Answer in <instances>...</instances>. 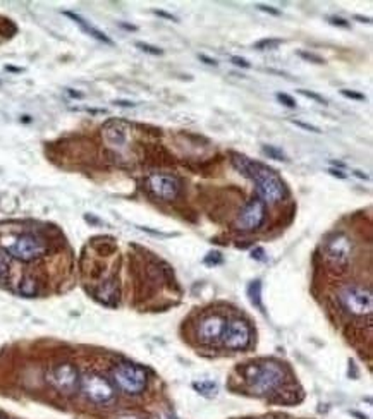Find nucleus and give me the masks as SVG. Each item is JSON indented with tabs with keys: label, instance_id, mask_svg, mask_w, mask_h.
Here are the masks:
<instances>
[{
	"label": "nucleus",
	"instance_id": "obj_1",
	"mask_svg": "<svg viewBox=\"0 0 373 419\" xmlns=\"http://www.w3.org/2000/svg\"><path fill=\"white\" fill-rule=\"evenodd\" d=\"M232 165L238 172L255 182L258 194L262 196V201L277 203L281 201L286 194V186L282 179L279 177L277 172L265 167L263 163L253 162L244 155H232Z\"/></svg>",
	"mask_w": 373,
	"mask_h": 419
},
{
	"label": "nucleus",
	"instance_id": "obj_2",
	"mask_svg": "<svg viewBox=\"0 0 373 419\" xmlns=\"http://www.w3.org/2000/svg\"><path fill=\"white\" fill-rule=\"evenodd\" d=\"M248 380L251 382V389L256 394L265 395L277 390L284 382V368L279 363L269 361L262 363L258 366H250Z\"/></svg>",
	"mask_w": 373,
	"mask_h": 419
},
{
	"label": "nucleus",
	"instance_id": "obj_3",
	"mask_svg": "<svg viewBox=\"0 0 373 419\" xmlns=\"http://www.w3.org/2000/svg\"><path fill=\"white\" fill-rule=\"evenodd\" d=\"M4 248L11 256L21 261H33L44 256L46 251L45 242L33 234H21V236L9 239V241H4Z\"/></svg>",
	"mask_w": 373,
	"mask_h": 419
},
{
	"label": "nucleus",
	"instance_id": "obj_4",
	"mask_svg": "<svg viewBox=\"0 0 373 419\" xmlns=\"http://www.w3.org/2000/svg\"><path fill=\"white\" fill-rule=\"evenodd\" d=\"M114 380L120 390H124L129 395H138L145 390L148 378H146L143 368L131 363H122L114 370Z\"/></svg>",
	"mask_w": 373,
	"mask_h": 419
},
{
	"label": "nucleus",
	"instance_id": "obj_5",
	"mask_svg": "<svg viewBox=\"0 0 373 419\" xmlns=\"http://www.w3.org/2000/svg\"><path fill=\"white\" fill-rule=\"evenodd\" d=\"M341 303H343L344 309H348L351 315L365 316L370 315L373 309V296L370 289L358 287V285H351L346 287L341 292Z\"/></svg>",
	"mask_w": 373,
	"mask_h": 419
},
{
	"label": "nucleus",
	"instance_id": "obj_6",
	"mask_svg": "<svg viewBox=\"0 0 373 419\" xmlns=\"http://www.w3.org/2000/svg\"><path fill=\"white\" fill-rule=\"evenodd\" d=\"M265 201H262L260 198H253L244 205L243 210H241L236 227H238L239 230H244V232H250V230L258 229V227L263 224V220H265Z\"/></svg>",
	"mask_w": 373,
	"mask_h": 419
},
{
	"label": "nucleus",
	"instance_id": "obj_7",
	"mask_svg": "<svg viewBox=\"0 0 373 419\" xmlns=\"http://www.w3.org/2000/svg\"><path fill=\"white\" fill-rule=\"evenodd\" d=\"M81 387H83L84 395L96 404H105V402L110 401L114 397V387L108 382L107 378L100 377V375H87L81 382Z\"/></svg>",
	"mask_w": 373,
	"mask_h": 419
},
{
	"label": "nucleus",
	"instance_id": "obj_8",
	"mask_svg": "<svg viewBox=\"0 0 373 419\" xmlns=\"http://www.w3.org/2000/svg\"><path fill=\"white\" fill-rule=\"evenodd\" d=\"M224 346L227 349L232 351H241L246 349L248 344L251 340V328L244 320H232L225 325L224 330Z\"/></svg>",
	"mask_w": 373,
	"mask_h": 419
},
{
	"label": "nucleus",
	"instance_id": "obj_9",
	"mask_svg": "<svg viewBox=\"0 0 373 419\" xmlns=\"http://www.w3.org/2000/svg\"><path fill=\"white\" fill-rule=\"evenodd\" d=\"M148 187L157 198L165 199V201H172L179 194L181 182L176 177H172V175L155 174L148 179Z\"/></svg>",
	"mask_w": 373,
	"mask_h": 419
},
{
	"label": "nucleus",
	"instance_id": "obj_10",
	"mask_svg": "<svg viewBox=\"0 0 373 419\" xmlns=\"http://www.w3.org/2000/svg\"><path fill=\"white\" fill-rule=\"evenodd\" d=\"M50 382L53 383L57 390L64 392V394H72L76 390L80 378H77L76 368L72 364L64 363L53 368L52 375H50Z\"/></svg>",
	"mask_w": 373,
	"mask_h": 419
},
{
	"label": "nucleus",
	"instance_id": "obj_11",
	"mask_svg": "<svg viewBox=\"0 0 373 419\" xmlns=\"http://www.w3.org/2000/svg\"><path fill=\"white\" fill-rule=\"evenodd\" d=\"M349 256H351V242L344 234H337L330 239L327 244V258L330 263L337 268H343L348 265Z\"/></svg>",
	"mask_w": 373,
	"mask_h": 419
},
{
	"label": "nucleus",
	"instance_id": "obj_12",
	"mask_svg": "<svg viewBox=\"0 0 373 419\" xmlns=\"http://www.w3.org/2000/svg\"><path fill=\"white\" fill-rule=\"evenodd\" d=\"M225 325H227V320L222 318L219 315H213L205 318L201 322L200 328H198V335H200V340L205 344H212L217 342L219 339H222Z\"/></svg>",
	"mask_w": 373,
	"mask_h": 419
},
{
	"label": "nucleus",
	"instance_id": "obj_13",
	"mask_svg": "<svg viewBox=\"0 0 373 419\" xmlns=\"http://www.w3.org/2000/svg\"><path fill=\"white\" fill-rule=\"evenodd\" d=\"M64 14L68 15V18H71L72 21H75L76 25L80 26V28L84 31V33H87V35H90L91 38H95V40H99V42L107 43V45H112V40H110V38H108L107 35L103 33V31L96 30L95 26H91L90 23L87 21V19H83V18H81V15H77V14H75V13H64Z\"/></svg>",
	"mask_w": 373,
	"mask_h": 419
},
{
	"label": "nucleus",
	"instance_id": "obj_14",
	"mask_svg": "<svg viewBox=\"0 0 373 419\" xmlns=\"http://www.w3.org/2000/svg\"><path fill=\"white\" fill-rule=\"evenodd\" d=\"M103 135L105 139L110 144H115V146H122L126 143V129L120 127L119 123H108L103 127Z\"/></svg>",
	"mask_w": 373,
	"mask_h": 419
},
{
	"label": "nucleus",
	"instance_id": "obj_15",
	"mask_svg": "<svg viewBox=\"0 0 373 419\" xmlns=\"http://www.w3.org/2000/svg\"><path fill=\"white\" fill-rule=\"evenodd\" d=\"M96 297H99L102 303L108 304V306H114L119 299V291H118V285H115V282L114 280L105 282L102 287L99 289V292H96Z\"/></svg>",
	"mask_w": 373,
	"mask_h": 419
},
{
	"label": "nucleus",
	"instance_id": "obj_16",
	"mask_svg": "<svg viewBox=\"0 0 373 419\" xmlns=\"http://www.w3.org/2000/svg\"><path fill=\"white\" fill-rule=\"evenodd\" d=\"M193 387L198 394L205 395V397H213V395L217 394V383L210 382V380H203V382H194Z\"/></svg>",
	"mask_w": 373,
	"mask_h": 419
},
{
	"label": "nucleus",
	"instance_id": "obj_17",
	"mask_svg": "<svg viewBox=\"0 0 373 419\" xmlns=\"http://www.w3.org/2000/svg\"><path fill=\"white\" fill-rule=\"evenodd\" d=\"M19 292L23 294V296H37L38 292V284L37 280L31 279V277H26V279L21 280V284H19Z\"/></svg>",
	"mask_w": 373,
	"mask_h": 419
},
{
	"label": "nucleus",
	"instance_id": "obj_18",
	"mask_svg": "<svg viewBox=\"0 0 373 419\" xmlns=\"http://www.w3.org/2000/svg\"><path fill=\"white\" fill-rule=\"evenodd\" d=\"M260 291H262V284H260L258 280H255L253 284L250 285V289H248V294H250L251 303L256 304L258 308H262V303H260Z\"/></svg>",
	"mask_w": 373,
	"mask_h": 419
},
{
	"label": "nucleus",
	"instance_id": "obj_19",
	"mask_svg": "<svg viewBox=\"0 0 373 419\" xmlns=\"http://www.w3.org/2000/svg\"><path fill=\"white\" fill-rule=\"evenodd\" d=\"M263 154L269 155L270 158H274V160H281V162H286L287 160L286 155H284L282 151L275 146H263Z\"/></svg>",
	"mask_w": 373,
	"mask_h": 419
},
{
	"label": "nucleus",
	"instance_id": "obj_20",
	"mask_svg": "<svg viewBox=\"0 0 373 419\" xmlns=\"http://www.w3.org/2000/svg\"><path fill=\"white\" fill-rule=\"evenodd\" d=\"M136 46H138L139 50H143V52L150 54V56H162V54H164V50L157 49V46H153V45H148V43L138 42L136 43Z\"/></svg>",
	"mask_w": 373,
	"mask_h": 419
},
{
	"label": "nucleus",
	"instance_id": "obj_21",
	"mask_svg": "<svg viewBox=\"0 0 373 419\" xmlns=\"http://www.w3.org/2000/svg\"><path fill=\"white\" fill-rule=\"evenodd\" d=\"M277 100L281 101L282 105H286V107H289V108H296V100H294L293 96L286 95V93H277Z\"/></svg>",
	"mask_w": 373,
	"mask_h": 419
},
{
	"label": "nucleus",
	"instance_id": "obj_22",
	"mask_svg": "<svg viewBox=\"0 0 373 419\" xmlns=\"http://www.w3.org/2000/svg\"><path fill=\"white\" fill-rule=\"evenodd\" d=\"M7 273H9V261L4 254H0V282L6 279Z\"/></svg>",
	"mask_w": 373,
	"mask_h": 419
},
{
	"label": "nucleus",
	"instance_id": "obj_23",
	"mask_svg": "<svg viewBox=\"0 0 373 419\" xmlns=\"http://www.w3.org/2000/svg\"><path fill=\"white\" fill-rule=\"evenodd\" d=\"M281 45V40H262L256 43V49L265 50V49H275V46Z\"/></svg>",
	"mask_w": 373,
	"mask_h": 419
},
{
	"label": "nucleus",
	"instance_id": "obj_24",
	"mask_svg": "<svg viewBox=\"0 0 373 419\" xmlns=\"http://www.w3.org/2000/svg\"><path fill=\"white\" fill-rule=\"evenodd\" d=\"M299 93H301V95H303V96H306V98H312V100L318 101V104H322V105H327V100H325L324 96L317 95V93H313V92H306V89H299Z\"/></svg>",
	"mask_w": 373,
	"mask_h": 419
},
{
	"label": "nucleus",
	"instance_id": "obj_25",
	"mask_svg": "<svg viewBox=\"0 0 373 419\" xmlns=\"http://www.w3.org/2000/svg\"><path fill=\"white\" fill-rule=\"evenodd\" d=\"M299 57L306 58V61H313L315 64H324V58L318 57V56H313V54H308V52H298Z\"/></svg>",
	"mask_w": 373,
	"mask_h": 419
},
{
	"label": "nucleus",
	"instance_id": "obj_26",
	"mask_svg": "<svg viewBox=\"0 0 373 419\" xmlns=\"http://www.w3.org/2000/svg\"><path fill=\"white\" fill-rule=\"evenodd\" d=\"M293 124H294V126H298V127L306 129V131H310V132H317V135H318V132H322L317 126H312V124H305V123H301V120H293Z\"/></svg>",
	"mask_w": 373,
	"mask_h": 419
},
{
	"label": "nucleus",
	"instance_id": "obj_27",
	"mask_svg": "<svg viewBox=\"0 0 373 419\" xmlns=\"http://www.w3.org/2000/svg\"><path fill=\"white\" fill-rule=\"evenodd\" d=\"M343 95L346 96V98H353V100H360V101H363L365 100V95H361V93H356V92H349V89H343Z\"/></svg>",
	"mask_w": 373,
	"mask_h": 419
},
{
	"label": "nucleus",
	"instance_id": "obj_28",
	"mask_svg": "<svg viewBox=\"0 0 373 419\" xmlns=\"http://www.w3.org/2000/svg\"><path fill=\"white\" fill-rule=\"evenodd\" d=\"M329 21H330V25H336V26H343V28H348V23L344 21L343 18H329Z\"/></svg>",
	"mask_w": 373,
	"mask_h": 419
},
{
	"label": "nucleus",
	"instance_id": "obj_29",
	"mask_svg": "<svg viewBox=\"0 0 373 419\" xmlns=\"http://www.w3.org/2000/svg\"><path fill=\"white\" fill-rule=\"evenodd\" d=\"M231 61L234 65H241V68H250V62L244 61V58H241V57H232Z\"/></svg>",
	"mask_w": 373,
	"mask_h": 419
},
{
	"label": "nucleus",
	"instance_id": "obj_30",
	"mask_svg": "<svg viewBox=\"0 0 373 419\" xmlns=\"http://www.w3.org/2000/svg\"><path fill=\"white\" fill-rule=\"evenodd\" d=\"M256 7H258L260 11H263V13H269V14H274V15L281 14L277 9H272V7H269V6H262V4H260V6H256Z\"/></svg>",
	"mask_w": 373,
	"mask_h": 419
},
{
	"label": "nucleus",
	"instance_id": "obj_31",
	"mask_svg": "<svg viewBox=\"0 0 373 419\" xmlns=\"http://www.w3.org/2000/svg\"><path fill=\"white\" fill-rule=\"evenodd\" d=\"M329 174L334 175V177L346 179V174H343V172H341V170H336V168H329Z\"/></svg>",
	"mask_w": 373,
	"mask_h": 419
},
{
	"label": "nucleus",
	"instance_id": "obj_32",
	"mask_svg": "<svg viewBox=\"0 0 373 419\" xmlns=\"http://www.w3.org/2000/svg\"><path fill=\"white\" fill-rule=\"evenodd\" d=\"M155 14L162 15V18H165V19H170V21H176V18H174L172 14H167V13H164V11H155Z\"/></svg>",
	"mask_w": 373,
	"mask_h": 419
},
{
	"label": "nucleus",
	"instance_id": "obj_33",
	"mask_svg": "<svg viewBox=\"0 0 373 419\" xmlns=\"http://www.w3.org/2000/svg\"><path fill=\"white\" fill-rule=\"evenodd\" d=\"M212 254H213V256H208L205 261H207V263H210V261H213V263H219V261H220V254L219 253H212Z\"/></svg>",
	"mask_w": 373,
	"mask_h": 419
},
{
	"label": "nucleus",
	"instance_id": "obj_34",
	"mask_svg": "<svg viewBox=\"0 0 373 419\" xmlns=\"http://www.w3.org/2000/svg\"><path fill=\"white\" fill-rule=\"evenodd\" d=\"M200 58H201V61H205V64H208V65H217V62L213 61V58L205 57V56H200Z\"/></svg>",
	"mask_w": 373,
	"mask_h": 419
},
{
	"label": "nucleus",
	"instance_id": "obj_35",
	"mask_svg": "<svg viewBox=\"0 0 373 419\" xmlns=\"http://www.w3.org/2000/svg\"><path fill=\"white\" fill-rule=\"evenodd\" d=\"M115 105H120V107H133L134 104H131V101H122V100H118V101H115Z\"/></svg>",
	"mask_w": 373,
	"mask_h": 419
},
{
	"label": "nucleus",
	"instance_id": "obj_36",
	"mask_svg": "<svg viewBox=\"0 0 373 419\" xmlns=\"http://www.w3.org/2000/svg\"><path fill=\"white\" fill-rule=\"evenodd\" d=\"M157 419H176V416H172V414H162V416H158Z\"/></svg>",
	"mask_w": 373,
	"mask_h": 419
},
{
	"label": "nucleus",
	"instance_id": "obj_37",
	"mask_svg": "<svg viewBox=\"0 0 373 419\" xmlns=\"http://www.w3.org/2000/svg\"><path fill=\"white\" fill-rule=\"evenodd\" d=\"M355 175H358V177H361V179H368V175L361 174V172H358V170H355Z\"/></svg>",
	"mask_w": 373,
	"mask_h": 419
},
{
	"label": "nucleus",
	"instance_id": "obj_38",
	"mask_svg": "<svg viewBox=\"0 0 373 419\" xmlns=\"http://www.w3.org/2000/svg\"><path fill=\"white\" fill-rule=\"evenodd\" d=\"M356 19H360L361 23H370V19L368 18H360V15H356Z\"/></svg>",
	"mask_w": 373,
	"mask_h": 419
}]
</instances>
